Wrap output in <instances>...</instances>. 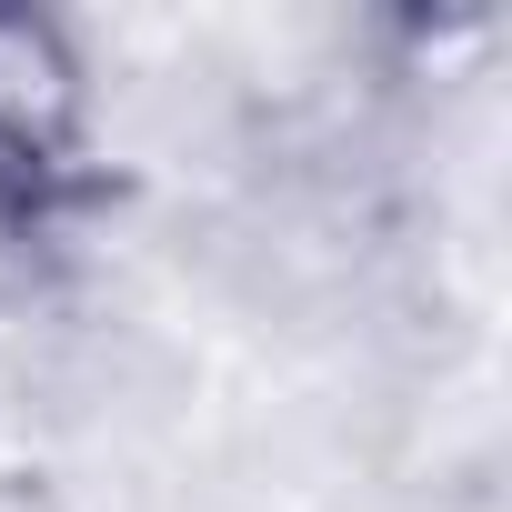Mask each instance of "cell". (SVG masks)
Instances as JSON below:
<instances>
[{
  "label": "cell",
  "mask_w": 512,
  "mask_h": 512,
  "mask_svg": "<svg viewBox=\"0 0 512 512\" xmlns=\"http://www.w3.org/2000/svg\"><path fill=\"white\" fill-rule=\"evenodd\" d=\"M81 61L51 21L0 11V282H21L81 211Z\"/></svg>",
  "instance_id": "6da1fadb"
}]
</instances>
